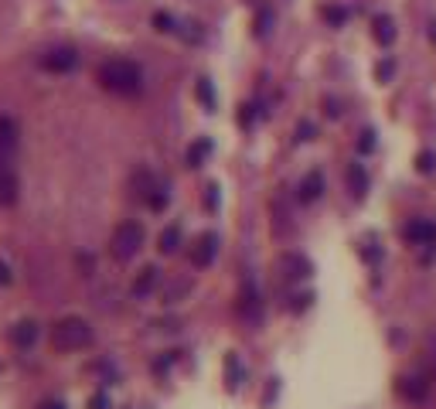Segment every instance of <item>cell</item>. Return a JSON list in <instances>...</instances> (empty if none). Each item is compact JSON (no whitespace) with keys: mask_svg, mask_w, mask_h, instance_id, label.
Masks as SVG:
<instances>
[{"mask_svg":"<svg viewBox=\"0 0 436 409\" xmlns=\"http://www.w3.org/2000/svg\"><path fill=\"white\" fill-rule=\"evenodd\" d=\"M10 341H14V348H31V345L38 341V324H35V321H21V324H14Z\"/></svg>","mask_w":436,"mask_h":409,"instance_id":"obj_15","label":"cell"},{"mask_svg":"<svg viewBox=\"0 0 436 409\" xmlns=\"http://www.w3.org/2000/svg\"><path fill=\"white\" fill-rule=\"evenodd\" d=\"M324 17H327L331 24H345L348 10H345V7H324Z\"/></svg>","mask_w":436,"mask_h":409,"instance_id":"obj_25","label":"cell"},{"mask_svg":"<svg viewBox=\"0 0 436 409\" xmlns=\"http://www.w3.org/2000/svg\"><path fill=\"white\" fill-rule=\"evenodd\" d=\"M279 270H283V277H286V280H307V277L314 273L311 259H307V256H300V252H286V256L279 259Z\"/></svg>","mask_w":436,"mask_h":409,"instance_id":"obj_8","label":"cell"},{"mask_svg":"<svg viewBox=\"0 0 436 409\" xmlns=\"http://www.w3.org/2000/svg\"><path fill=\"white\" fill-rule=\"evenodd\" d=\"M433 41H436V21H433Z\"/></svg>","mask_w":436,"mask_h":409,"instance_id":"obj_36","label":"cell"},{"mask_svg":"<svg viewBox=\"0 0 436 409\" xmlns=\"http://www.w3.org/2000/svg\"><path fill=\"white\" fill-rule=\"evenodd\" d=\"M89 409H110V396H106V392H96V396L89 399Z\"/></svg>","mask_w":436,"mask_h":409,"instance_id":"obj_30","label":"cell"},{"mask_svg":"<svg viewBox=\"0 0 436 409\" xmlns=\"http://www.w3.org/2000/svg\"><path fill=\"white\" fill-rule=\"evenodd\" d=\"M140 249H143V225H140V222H123V225H116V232H113V239H110L113 259L130 263Z\"/></svg>","mask_w":436,"mask_h":409,"instance_id":"obj_3","label":"cell"},{"mask_svg":"<svg viewBox=\"0 0 436 409\" xmlns=\"http://www.w3.org/2000/svg\"><path fill=\"white\" fill-rule=\"evenodd\" d=\"M372 35H375L378 44H385V48H389V44L396 41V21H392L389 14H378V17L372 21Z\"/></svg>","mask_w":436,"mask_h":409,"instance_id":"obj_14","label":"cell"},{"mask_svg":"<svg viewBox=\"0 0 436 409\" xmlns=\"http://www.w3.org/2000/svg\"><path fill=\"white\" fill-rule=\"evenodd\" d=\"M416 171H419V174H433L436 171V154L433 150H423V154L416 157Z\"/></svg>","mask_w":436,"mask_h":409,"instance_id":"obj_22","label":"cell"},{"mask_svg":"<svg viewBox=\"0 0 436 409\" xmlns=\"http://www.w3.org/2000/svg\"><path fill=\"white\" fill-rule=\"evenodd\" d=\"M215 256H218V236L215 232H201L198 239H195V245H191V263L198 270H204V266H211Z\"/></svg>","mask_w":436,"mask_h":409,"instance_id":"obj_5","label":"cell"},{"mask_svg":"<svg viewBox=\"0 0 436 409\" xmlns=\"http://www.w3.org/2000/svg\"><path fill=\"white\" fill-rule=\"evenodd\" d=\"M157 245H160V252H164V256L177 252V245H181V225H167V229L160 232Z\"/></svg>","mask_w":436,"mask_h":409,"instance_id":"obj_18","label":"cell"},{"mask_svg":"<svg viewBox=\"0 0 436 409\" xmlns=\"http://www.w3.org/2000/svg\"><path fill=\"white\" fill-rule=\"evenodd\" d=\"M208 154H211V140H208V137L195 140V143L188 147V167H201V164L208 161Z\"/></svg>","mask_w":436,"mask_h":409,"instance_id":"obj_17","label":"cell"},{"mask_svg":"<svg viewBox=\"0 0 436 409\" xmlns=\"http://www.w3.org/2000/svg\"><path fill=\"white\" fill-rule=\"evenodd\" d=\"M392 72H396V62H392V58L378 62V79H382V82H389V79H392Z\"/></svg>","mask_w":436,"mask_h":409,"instance_id":"obj_27","label":"cell"},{"mask_svg":"<svg viewBox=\"0 0 436 409\" xmlns=\"http://www.w3.org/2000/svg\"><path fill=\"white\" fill-rule=\"evenodd\" d=\"M167 202H171V195H167V188H164V184H157V188L147 195V204H150L154 211H164V208H167Z\"/></svg>","mask_w":436,"mask_h":409,"instance_id":"obj_21","label":"cell"},{"mask_svg":"<svg viewBox=\"0 0 436 409\" xmlns=\"http://www.w3.org/2000/svg\"><path fill=\"white\" fill-rule=\"evenodd\" d=\"M270 24H273V10H259V17H256V35L266 38V35H270Z\"/></svg>","mask_w":436,"mask_h":409,"instance_id":"obj_24","label":"cell"},{"mask_svg":"<svg viewBox=\"0 0 436 409\" xmlns=\"http://www.w3.org/2000/svg\"><path fill=\"white\" fill-rule=\"evenodd\" d=\"M348 184H351V195H355L358 202L368 195V174H365L361 164H348Z\"/></svg>","mask_w":436,"mask_h":409,"instance_id":"obj_16","label":"cell"},{"mask_svg":"<svg viewBox=\"0 0 436 409\" xmlns=\"http://www.w3.org/2000/svg\"><path fill=\"white\" fill-rule=\"evenodd\" d=\"M358 150H361V154H372V150H375V130H365V133H361Z\"/></svg>","mask_w":436,"mask_h":409,"instance_id":"obj_26","label":"cell"},{"mask_svg":"<svg viewBox=\"0 0 436 409\" xmlns=\"http://www.w3.org/2000/svg\"><path fill=\"white\" fill-rule=\"evenodd\" d=\"M0 284H3V286L10 284V270H7V263H3V259H0Z\"/></svg>","mask_w":436,"mask_h":409,"instance_id":"obj_33","label":"cell"},{"mask_svg":"<svg viewBox=\"0 0 436 409\" xmlns=\"http://www.w3.org/2000/svg\"><path fill=\"white\" fill-rule=\"evenodd\" d=\"M320 195H324V174L320 171H311L304 181H300V202H317Z\"/></svg>","mask_w":436,"mask_h":409,"instance_id":"obj_13","label":"cell"},{"mask_svg":"<svg viewBox=\"0 0 436 409\" xmlns=\"http://www.w3.org/2000/svg\"><path fill=\"white\" fill-rule=\"evenodd\" d=\"M327 116H341V110H338V103H334V99H327Z\"/></svg>","mask_w":436,"mask_h":409,"instance_id":"obj_34","label":"cell"},{"mask_svg":"<svg viewBox=\"0 0 436 409\" xmlns=\"http://www.w3.org/2000/svg\"><path fill=\"white\" fill-rule=\"evenodd\" d=\"M157 286H160V270H157V266H143V270L137 273L133 286H130V293L143 300V297H150V293H154Z\"/></svg>","mask_w":436,"mask_h":409,"instance_id":"obj_11","label":"cell"},{"mask_svg":"<svg viewBox=\"0 0 436 409\" xmlns=\"http://www.w3.org/2000/svg\"><path fill=\"white\" fill-rule=\"evenodd\" d=\"M44 409H65V406H62V403H48Z\"/></svg>","mask_w":436,"mask_h":409,"instance_id":"obj_35","label":"cell"},{"mask_svg":"<svg viewBox=\"0 0 436 409\" xmlns=\"http://www.w3.org/2000/svg\"><path fill=\"white\" fill-rule=\"evenodd\" d=\"M99 85L116 96H137L143 89V72L130 58H110L99 65Z\"/></svg>","mask_w":436,"mask_h":409,"instance_id":"obj_1","label":"cell"},{"mask_svg":"<svg viewBox=\"0 0 436 409\" xmlns=\"http://www.w3.org/2000/svg\"><path fill=\"white\" fill-rule=\"evenodd\" d=\"M195 92H198V99H201V106L211 113L215 110V89H211V82L208 79H198V85H195Z\"/></svg>","mask_w":436,"mask_h":409,"instance_id":"obj_20","label":"cell"},{"mask_svg":"<svg viewBox=\"0 0 436 409\" xmlns=\"http://www.w3.org/2000/svg\"><path fill=\"white\" fill-rule=\"evenodd\" d=\"M399 392H402L409 403H423V399L430 396V382H423L419 375H406V378H399Z\"/></svg>","mask_w":436,"mask_h":409,"instance_id":"obj_12","label":"cell"},{"mask_svg":"<svg viewBox=\"0 0 436 409\" xmlns=\"http://www.w3.org/2000/svg\"><path fill=\"white\" fill-rule=\"evenodd\" d=\"M41 65H44L48 72H72V69L79 65V55H76V48H51V51L41 58Z\"/></svg>","mask_w":436,"mask_h":409,"instance_id":"obj_7","label":"cell"},{"mask_svg":"<svg viewBox=\"0 0 436 409\" xmlns=\"http://www.w3.org/2000/svg\"><path fill=\"white\" fill-rule=\"evenodd\" d=\"M402 236L412 245H436V222L433 218H412V222H406Z\"/></svg>","mask_w":436,"mask_h":409,"instance_id":"obj_4","label":"cell"},{"mask_svg":"<svg viewBox=\"0 0 436 409\" xmlns=\"http://www.w3.org/2000/svg\"><path fill=\"white\" fill-rule=\"evenodd\" d=\"M154 28H157V31H164V35H171V31H177V24H174V17H171V14H164V10H157V14H154Z\"/></svg>","mask_w":436,"mask_h":409,"instance_id":"obj_23","label":"cell"},{"mask_svg":"<svg viewBox=\"0 0 436 409\" xmlns=\"http://www.w3.org/2000/svg\"><path fill=\"white\" fill-rule=\"evenodd\" d=\"M51 345L58 351H82V348L92 345V327L82 317H62L51 327Z\"/></svg>","mask_w":436,"mask_h":409,"instance_id":"obj_2","label":"cell"},{"mask_svg":"<svg viewBox=\"0 0 436 409\" xmlns=\"http://www.w3.org/2000/svg\"><path fill=\"white\" fill-rule=\"evenodd\" d=\"M314 133H317V130H314V123L311 120H304L300 126H297V137H300V140H314Z\"/></svg>","mask_w":436,"mask_h":409,"instance_id":"obj_29","label":"cell"},{"mask_svg":"<svg viewBox=\"0 0 436 409\" xmlns=\"http://www.w3.org/2000/svg\"><path fill=\"white\" fill-rule=\"evenodd\" d=\"M17 154V123L10 116H0V161H14Z\"/></svg>","mask_w":436,"mask_h":409,"instance_id":"obj_10","label":"cell"},{"mask_svg":"<svg viewBox=\"0 0 436 409\" xmlns=\"http://www.w3.org/2000/svg\"><path fill=\"white\" fill-rule=\"evenodd\" d=\"M311 300H314V293H300V297H293V311H307Z\"/></svg>","mask_w":436,"mask_h":409,"instance_id":"obj_31","label":"cell"},{"mask_svg":"<svg viewBox=\"0 0 436 409\" xmlns=\"http://www.w3.org/2000/svg\"><path fill=\"white\" fill-rule=\"evenodd\" d=\"M17 191H21V181H17L14 161H0V204L10 208L17 202Z\"/></svg>","mask_w":436,"mask_h":409,"instance_id":"obj_6","label":"cell"},{"mask_svg":"<svg viewBox=\"0 0 436 409\" xmlns=\"http://www.w3.org/2000/svg\"><path fill=\"white\" fill-rule=\"evenodd\" d=\"M225 385H229L232 392L242 385V365H238L236 355H229V358H225Z\"/></svg>","mask_w":436,"mask_h":409,"instance_id":"obj_19","label":"cell"},{"mask_svg":"<svg viewBox=\"0 0 436 409\" xmlns=\"http://www.w3.org/2000/svg\"><path fill=\"white\" fill-rule=\"evenodd\" d=\"M252 110H256V106H242V116H238V120H242V126H249V123H252V116H256Z\"/></svg>","mask_w":436,"mask_h":409,"instance_id":"obj_32","label":"cell"},{"mask_svg":"<svg viewBox=\"0 0 436 409\" xmlns=\"http://www.w3.org/2000/svg\"><path fill=\"white\" fill-rule=\"evenodd\" d=\"M242 317L249 324H259V317H263V300H259V290L252 280H245V286H242Z\"/></svg>","mask_w":436,"mask_h":409,"instance_id":"obj_9","label":"cell"},{"mask_svg":"<svg viewBox=\"0 0 436 409\" xmlns=\"http://www.w3.org/2000/svg\"><path fill=\"white\" fill-rule=\"evenodd\" d=\"M204 204H208L211 211L218 208V184H208V188H204Z\"/></svg>","mask_w":436,"mask_h":409,"instance_id":"obj_28","label":"cell"}]
</instances>
